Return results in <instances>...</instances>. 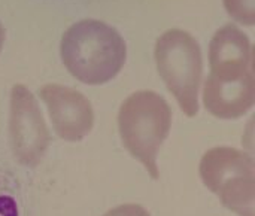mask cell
<instances>
[{
	"label": "cell",
	"instance_id": "obj_5",
	"mask_svg": "<svg viewBox=\"0 0 255 216\" xmlns=\"http://www.w3.org/2000/svg\"><path fill=\"white\" fill-rule=\"evenodd\" d=\"M9 136L15 160L25 167H36L51 142L39 105L22 84L13 85L10 91Z\"/></svg>",
	"mask_w": 255,
	"mask_h": 216
},
{
	"label": "cell",
	"instance_id": "obj_9",
	"mask_svg": "<svg viewBox=\"0 0 255 216\" xmlns=\"http://www.w3.org/2000/svg\"><path fill=\"white\" fill-rule=\"evenodd\" d=\"M227 12L236 21L253 27L255 24V0H223Z\"/></svg>",
	"mask_w": 255,
	"mask_h": 216
},
{
	"label": "cell",
	"instance_id": "obj_6",
	"mask_svg": "<svg viewBox=\"0 0 255 216\" xmlns=\"http://www.w3.org/2000/svg\"><path fill=\"white\" fill-rule=\"evenodd\" d=\"M54 130L67 142L82 140L94 125V110L90 100L79 91L58 84H46L39 90Z\"/></svg>",
	"mask_w": 255,
	"mask_h": 216
},
{
	"label": "cell",
	"instance_id": "obj_10",
	"mask_svg": "<svg viewBox=\"0 0 255 216\" xmlns=\"http://www.w3.org/2000/svg\"><path fill=\"white\" fill-rule=\"evenodd\" d=\"M103 216H151L149 212L139 205H121L106 212Z\"/></svg>",
	"mask_w": 255,
	"mask_h": 216
},
{
	"label": "cell",
	"instance_id": "obj_1",
	"mask_svg": "<svg viewBox=\"0 0 255 216\" xmlns=\"http://www.w3.org/2000/svg\"><path fill=\"white\" fill-rule=\"evenodd\" d=\"M60 54L73 78L88 85H102L120 73L127 48L112 25L99 19H82L63 34Z\"/></svg>",
	"mask_w": 255,
	"mask_h": 216
},
{
	"label": "cell",
	"instance_id": "obj_2",
	"mask_svg": "<svg viewBox=\"0 0 255 216\" xmlns=\"http://www.w3.org/2000/svg\"><path fill=\"white\" fill-rule=\"evenodd\" d=\"M172 128V109L154 91L127 97L118 112V130L124 148L142 163L152 179L160 178L157 155Z\"/></svg>",
	"mask_w": 255,
	"mask_h": 216
},
{
	"label": "cell",
	"instance_id": "obj_8",
	"mask_svg": "<svg viewBox=\"0 0 255 216\" xmlns=\"http://www.w3.org/2000/svg\"><path fill=\"white\" fill-rule=\"evenodd\" d=\"M254 54L248 36L235 24H226L209 45L211 75L220 79H238L253 70Z\"/></svg>",
	"mask_w": 255,
	"mask_h": 216
},
{
	"label": "cell",
	"instance_id": "obj_4",
	"mask_svg": "<svg viewBox=\"0 0 255 216\" xmlns=\"http://www.w3.org/2000/svg\"><path fill=\"white\" fill-rule=\"evenodd\" d=\"M199 172L224 208L239 216L255 215V163L250 154L229 146L212 148L202 157Z\"/></svg>",
	"mask_w": 255,
	"mask_h": 216
},
{
	"label": "cell",
	"instance_id": "obj_11",
	"mask_svg": "<svg viewBox=\"0 0 255 216\" xmlns=\"http://www.w3.org/2000/svg\"><path fill=\"white\" fill-rule=\"evenodd\" d=\"M0 216H18V208L12 197L0 196Z\"/></svg>",
	"mask_w": 255,
	"mask_h": 216
},
{
	"label": "cell",
	"instance_id": "obj_7",
	"mask_svg": "<svg viewBox=\"0 0 255 216\" xmlns=\"http://www.w3.org/2000/svg\"><path fill=\"white\" fill-rule=\"evenodd\" d=\"M255 103L254 70L238 79H220L209 73L203 85V105L220 119L244 116Z\"/></svg>",
	"mask_w": 255,
	"mask_h": 216
},
{
	"label": "cell",
	"instance_id": "obj_3",
	"mask_svg": "<svg viewBox=\"0 0 255 216\" xmlns=\"http://www.w3.org/2000/svg\"><path fill=\"white\" fill-rule=\"evenodd\" d=\"M154 55L158 75L182 112L196 116L203 76L202 49L196 37L181 28H170L158 37Z\"/></svg>",
	"mask_w": 255,
	"mask_h": 216
},
{
	"label": "cell",
	"instance_id": "obj_12",
	"mask_svg": "<svg viewBox=\"0 0 255 216\" xmlns=\"http://www.w3.org/2000/svg\"><path fill=\"white\" fill-rule=\"evenodd\" d=\"M4 37H6V31H4V27H3L1 22H0V51H1L3 43H4Z\"/></svg>",
	"mask_w": 255,
	"mask_h": 216
}]
</instances>
